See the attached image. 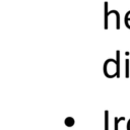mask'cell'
Returning a JSON list of instances; mask_svg holds the SVG:
<instances>
[{"label": "cell", "instance_id": "1", "mask_svg": "<svg viewBox=\"0 0 130 130\" xmlns=\"http://www.w3.org/2000/svg\"><path fill=\"white\" fill-rule=\"evenodd\" d=\"M104 74L109 77H120V51L116 52V60L108 59L104 64Z\"/></svg>", "mask_w": 130, "mask_h": 130}, {"label": "cell", "instance_id": "2", "mask_svg": "<svg viewBox=\"0 0 130 130\" xmlns=\"http://www.w3.org/2000/svg\"><path fill=\"white\" fill-rule=\"evenodd\" d=\"M74 119L72 118V117H67V118H65V120H64V124L66 125V126H68V127H71V126H73L74 125Z\"/></svg>", "mask_w": 130, "mask_h": 130}, {"label": "cell", "instance_id": "3", "mask_svg": "<svg viewBox=\"0 0 130 130\" xmlns=\"http://www.w3.org/2000/svg\"><path fill=\"white\" fill-rule=\"evenodd\" d=\"M105 130H109V111H105Z\"/></svg>", "mask_w": 130, "mask_h": 130}, {"label": "cell", "instance_id": "4", "mask_svg": "<svg viewBox=\"0 0 130 130\" xmlns=\"http://www.w3.org/2000/svg\"><path fill=\"white\" fill-rule=\"evenodd\" d=\"M123 120H124V117H121V118H117V117H115V122H114V126H115V128H114V130H118L119 122H121V121H123Z\"/></svg>", "mask_w": 130, "mask_h": 130}, {"label": "cell", "instance_id": "5", "mask_svg": "<svg viewBox=\"0 0 130 130\" xmlns=\"http://www.w3.org/2000/svg\"><path fill=\"white\" fill-rule=\"evenodd\" d=\"M125 64H126L125 76H126V78H129V59H126V60H125Z\"/></svg>", "mask_w": 130, "mask_h": 130}, {"label": "cell", "instance_id": "6", "mask_svg": "<svg viewBox=\"0 0 130 130\" xmlns=\"http://www.w3.org/2000/svg\"><path fill=\"white\" fill-rule=\"evenodd\" d=\"M130 20V11H128L125 15V21H129Z\"/></svg>", "mask_w": 130, "mask_h": 130}, {"label": "cell", "instance_id": "7", "mask_svg": "<svg viewBox=\"0 0 130 130\" xmlns=\"http://www.w3.org/2000/svg\"><path fill=\"white\" fill-rule=\"evenodd\" d=\"M127 130H130V120H129L128 123H127Z\"/></svg>", "mask_w": 130, "mask_h": 130}]
</instances>
